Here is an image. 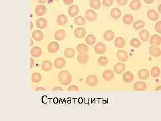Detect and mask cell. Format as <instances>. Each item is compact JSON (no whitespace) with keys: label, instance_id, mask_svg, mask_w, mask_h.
Segmentation results:
<instances>
[{"label":"cell","instance_id":"obj_1","mask_svg":"<svg viewBox=\"0 0 161 121\" xmlns=\"http://www.w3.org/2000/svg\"><path fill=\"white\" fill-rule=\"evenodd\" d=\"M58 79L62 85H67L72 82V75L68 71L62 70L59 73Z\"/></svg>","mask_w":161,"mask_h":121},{"label":"cell","instance_id":"obj_51","mask_svg":"<svg viewBox=\"0 0 161 121\" xmlns=\"http://www.w3.org/2000/svg\"><path fill=\"white\" fill-rule=\"evenodd\" d=\"M36 1L38 2V3H40V4H44V3L46 2V0H36Z\"/></svg>","mask_w":161,"mask_h":121},{"label":"cell","instance_id":"obj_38","mask_svg":"<svg viewBox=\"0 0 161 121\" xmlns=\"http://www.w3.org/2000/svg\"><path fill=\"white\" fill-rule=\"evenodd\" d=\"M97 62L100 66H106L109 63V60L106 57L102 56L99 57L97 59Z\"/></svg>","mask_w":161,"mask_h":121},{"label":"cell","instance_id":"obj_55","mask_svg":"<svg viewBox=\"0 0 161 121\" xmlns=\"http://www.w3.org/2000/svg\"><path fill=\"white\" fill-rule=\"evenodd\" d=\"M30 46H32L33 45V44H34V42H33V40H32V39H30Z\"/></svg>","mask_w":161,"mask_h":121},{"label":"cell","instance_id":"obj_5","mask_svg":"<svg viewBox=\"0 0 161 121\" xmlns=\"http://www.w3.org/2000/svg\"><path fill=\"white\" fill-rule=\"evenodd\" d=\"M87 33L86 29L84 28H77L74 31V35L77 39H82L84 38Z\"/></svg>","mask_w":161,"mask_h":121},{"label":"cell","instance_id":"obj_48","mask_svg":"<svg viewBox=\"0 0 161 121\" xmlns=\"http://www.w3.org/2000/svg\"><path fill=\"white\" fill-rule=\"evenodd\" d=\"M53 91H62L63 89L60 87H56V88H54L53 89Z\"/></svg>","mask_w":161,"mask_h":121},{"label":"cell","instance_id":"obj_6","mask_svg":"<svg viewBox=\"0 0 161 121\" xmlns=\"http://www.w3.org/2000/svg\"><path fill=\"white\" fill-rule=\"evenodd\" d=\"M66 37H67V33L63 29L58 30L54 33V39L56 40H59V41L64 40Z\"/></svg>","mask_w":161,"mask_h":121},{"label":"cell","instance_id":"obj_31","mask_svg":"<svg viewBox=\"0 0 161 121\" xmlns=\"http://www.w3.org/2000/svg\"><path fill=\"white\" fill-rule=\"evenodd\" d=\"M90 5L92 9L99 10L102 7V2L100 0H90Z\"/></svg>","mask_w":161,"mask_h":121},{"label":"cell","instance_id":"obj_15","mask_svg":"<svg viewBox=\"0 0 161 121\" xmlns=\"http://www.w3.org/2000/svg\"><path fill=\"white\" fill-rule=\"evenodd\" d=\"M114 70L117 74H122L126 70V65L123 63H117L114 65Z\"/></svg>","mask_w":161,"mask_h":121},{"label":"cell","instance_id":"obj_43","mask_svg":"<svg viewBox=\"0 0 161 121\" xmlns=\"http://www.w3.org/2000/svg\"><path fill=\"white\" fill-rule=\"evenodd\" d=\"M155 30L161 34V21H159L155 25Z\"/></svg>","mask_w":161,"mask_h":121},{"label":"cell","instance_id":"obj_44","mask_svg":"<svg viewBox=\"0 0 161 121\" xmlns=\"http://www.w3.org/2000/svg\"><path fill=\"white\" fill-rule=\"evenodd\" d=\"M117 4L121 6H124L128 4V0H117Z\"/></svg>","mask_w":161,"mask_h":121},{"label":"cell","instance_id":"obj_20","mask_svg":"<svg viewBox=\"0 0 161 121\" xmlns=\"http://www.w3.org/2000/svg\"><path fill=\"white\" fill-rule=\"evenodd\" d=\"M30 53L31 55L33 57H40L42 55V51L41 48L38 47H34L31 48Z\"/></svg>","mask_w":161,"mask_h":121},{"label":"cell","instance_id":"obj_41","mask_svg":"<svg viewBox=\"0 0 161 121\" xmlns=\"http://www.w3.org/2000/svg\"><path fill=\"white\" fill-rule=\"evenodd\" d=\"M130 45L134 48H138L141 45V42L138 39H133L131 40Z\"/></svg>","mask_w":161,"mask_h":121},{"label":"cell","instance_id":"obj_40","mask_svg":"<svg viewBox=\"0 0 161 121\" xmlns=\"http://www.w3.org/2000/svg\"><path fill=\"white\" fill-rule=\"evenodd\" d=\"M160 75V70L159 67H153L151 70V76L154 77H159Z\"/></svg>","mask_w":161,"mask_h":121},{"label":"cell","instance_id":"obj_24","mask_svg":"<svg viewBox=\"0 0 161 121\" xmlns=\"http://www.w3.org/2000/svg\"><path fill=\"white\" fill-rule=\"evenodd\" d=\"M139 37L142 42H146L150 37V33L147 30H143L140 32Z\"/></svg>","mask_w":161,"mask_h":121},{"label":"cell","instance_id":"obj_36","mask_svg":"<svg viewBox=\"0 0 161 121\" xmlns=\"http://www.w3.org/2000/svg\"><path fill=\"white\" fill-rule=\"evenodd\" d=\"M145 26V23L144 22V21H142V20H137V21H136L134 22V28L135 30H140L141 29H142V28L144 27Z\"/></svg>","mask_w":161,"mask_h":121},{"label":"cell","instance_id":"obj_46","mask_svg":"<svg viewBox=\"0 0 161 121\" xmlns=\"http://www.w3.org/2000/svg\"><path fill=\"white\" fill-rule=\"evenodd\" d=\"M74 0H63V3L66 5H71L73 3Z\"/></svg>","mask_w":161,"mask_h":121},{"label":"cell","instance_id":"obj_25","mask_svg":"<svg viewBox=\"0 0 161 121\" xmlns=\"http://www.w3.org/2000/svg\"><path fill=\"white\" fill-rule=\"evenodd\" d=\"M125 45H126L125 40L123 39L122 37H117V38L115 39L114 45L116 46L117 48H122L124 47Z\"/></svg>","mask_w":161,"mask_h":121},{"label":"cell","instance_id":"obj_47","mask_svg":"<svg viewBox=\"0 0 161 121\" xmlns=\"http://www.w3.org/2000/svg\"><path fill=\"white\" fill-rule=\"evenodd\" d=\"M30 69H32L34 67V60L33 59V58H30Z\"/></svg>","mask_w":161,"mask_h":121},{"label":"cell","instance_id":"obj_17","mask_svg":"<svg viewBox=\"0 0 161 121\" xmlns=\"http://www.w3.org/2000/svg\"><path fill=\"white\" fill-rule=\"evenodd\" d=\"M147 16L149 20H152V21H155L157 20L159 18V15L157 11L154 10H149L147 11Z\"/></svg>","mask_w":161,"mask_h":121},{"label":"cell","instance_id":"obj_23","mask_svg":"<svg viewBox=\"0 0 161 121\" xmlns=\"http://www.w3.org/2000/svg\"><path fill=\"white\" fill-rule=\"evenodd\" d=\"M141 2L140 0H132L130 4V9L134 11L139 10L141 8Z\"/></svg>","mask_w":161,"mask_h":121},{"label":"cell","instance_id":"obj_4","mask_svg":"<svg viewBox=\"0 0 161 121\" xmlns=\"http://www.w3.org/2000/svg\"><path fill=\"white\" fill-rule=\"evenodd\" d=\"M95 53L98 54H104L106 51V46L102 42H98L94 47Z\"/></svg>","mask_w":161,"mask_h":121},{"label":"cell","instance_id":"obj_56","mask_svg":"<svg viewBox=\"0 0 161 121\" xmlns=\"http://www.w3.org/2000/svg\"><path fill=\"white\" fill-rule=\"evenodd\" d=\"M54 1H56V2H58V1H60V0H54Z\"/></svg>","mask_w":161,"mask_h":121},{"label":"cell","instance_id":"obj_27","mask_svg":"<svg viewBox=\"0 0 161 121\" xmlns=\"http://www.w3.org/2000/svg\"><path fill=\"white\" fill-rule=\"evenodd\" d=\"M150 76V73L147 70L142 69L138 71V77L141 79H146Z\"/></svg>","mask_w":161,"mask_h":121},{"label":"cell","instance_id":"obj_33","mask_svg":"<svg viewBox=\"0 0 161 121\" xmlns=\"http://www.w3.org/2000/svg\"><path fill=\"white\" fill-rule=\"evenodd\" d=\"M77 51L79 53H87L89 51V47L85 44H79L77 45Z\"/></svg>","mask_w":161,"mask_h":121},{"label":"cell","instance_id":"obj_13","mask_svg":"<svg viewBox=\"0 0 161 121\" xmlns=\"http://www.w3.org/2000/svg\"><path fill=\"white\" fill-rule=\"evenodd\" d=\"M117 58L120 61L126 62L128 59V54L125 51L120 50L117 52Z\"/></svg>","mask_w":161,"mask_h":121},{"label":"cell","instance_id":"obj_26","mask_svg":"<svg viewBox=\"0 0 161 121\" xmlns=\"http://www.w3.org/2000/svg\"><path fill=\"white\" fill-rule=\"evenodd\" d=\"M115 34L113 31L111 30H107L105 32L104 34H103V39H104L106 41H111L114 39Z\"/></svg>","mask_w":161,"mask_h":121},{"label":"cell","instance_id":"obj_49","mask_svg":"<svg viewBox=\"0 0 161 121\" xmlns=\"http://www.w3.org/2000/svg\"><path fill=\"white\" fill-rule=\"evenodd\" d=\"M144 2L146 4H152V3H153L154 0H143Z\"/></svg>","mask_w":161,"mask_h":121},{"label":"cell","instance_id":"obj_42","mask_svg":"<svg viewBox=\"0 0 161 121\" xmlns=\"http://www.w3.org/2000/svg\"><path fill=\"white\" fill-rule=\"evenodd\" d=\"M113 4L114 0H103V5L105 7H110Z\"/></svg>","mask_w":161,"mask_h":121},{"label":"cell","instance_id":"obj_28","mask_svg":"<svg viewBox=\"0 0 161 121\" xmlns=\"http://www.w3.org/2000/svg\"><path fill=\"white\" fill-rule=\"evenodd\" d=\"M149 53H150L152 56L158 57L160 56L161 50L159 47H154L153 46H152V47L149 48Z\"/></svg>","mask_w":161,"mask_h":121},{"label":"cell","instance_id":"obj_19","mask_svg":"<svg viewBox=\"0 0 161 121\" xmlns=\"http://www.w3.org/2000/svg\"><path fill=\"white\" fill-rule=\"evenodd\" d=\"M146 89V85L143 82H137L134 85V90L136 91H144Z\"/></svg>","mask_w":161,"mask_h":121},{"label":"cell","instance_id":"obj_18","mask_svg":"<svg viewBox=\"0 0 161 121\" xmlns=\"http://www.w3.org/2000/svg\"><path fill=\"white\" fill-rule=\"evenodd\" d=\"M56 22L59 26H64L68 22V17L65 14H60L57 17Z\"/></svg>","mask_w":161,"mask_h":121},{"label":"cell","instance_id":"obj_52","mask_svg":"<svg viewBox=\"0 0 161 121\" xmlns=\"http://www.w3.org/2000/svg\"><path fill=\"white\" fill-rule=\"evenodd\" d=\"M155 91H161V85L158 86V87L155 88Z\"/></svg>","mask_w":161,"mask_h":121},{"label":"cell","instance_id":"obj_22","mask_svg":"<svg viewBox=\"0 0 161 121\" xmlns=\"http://www.w3.org/2000/svg\"><path fill=\"white\" fill-rule=\"evenodd\" d=\"M122 79L123 82L126 83H131L134 80V75L131 72L127 71L123 74Z\"/></svg>","mask_w":161,"mask_h":121},{"label":"cell","instance_id":"obj_21","mask_svg":"<svg viewBox=\"0 0 161 121\" xmlns=\"http://www.w3.org/2000/svg\"><path fill=\"white\" fill-rule=\"evenodd\" d=\"M32 39H34L36 41H40V40H43L44 39V34L42 31L40 30H35L32 33Z\"/></svg>","mask_w":161,"mask_h":121},{"label":"cell","instance_id":"obj_8","mask_svg":"<svg viewBox=\"0 0 161 121\" xmlns=\"http://www.w3.org/2000/svg\"><path fill=\"white\" fill-rule=\"evenodd\" d=\"M90 60V57H89L87 53H79L77 55V60L81 65H85L86 63Z\"/></svg>","mask_w":161,"mask_h":121},{"label":"cell","instance_id":"obj_54","mask_svg":"<svg viewBox=\"0 0 161 121\" xmlns=\"http://www.w3.org/2000/svg\"><path fill=\"white\" fill-rule=\"evenodd\" d=\"M33 28V24H32V22H30V30L32 29Z\"/></svg>","mask_w":161,"mask_h":121},{"label":"cell","instance_id":"obj_2","mask_svg":"<svg viewBox=\"0 0 161 121\" xmlns=\"http://www.w3.org/2000/svg\"><path fill=\"white\" fill-rule=\"evenodd\" d=\"M86 83L90 87H94L98 84V77L95 75L91 74L86 78Z\"/></svg>","mask_w":161,"mask_h":121},{"label":"cell","instance_id":"obj_7","mask_svg":"<svg viewBox=\"0 0 161 121\" xmlns=\"http://www.w3.org/2000/svg\"><path fill=\"white\" fill-rule=\"evenodd\" d=\"M79 8L77 5H72L68 8V14L72 18L75 17L79 13Z\"/></svg>","mask_w":161,"mask_h":121},{"label":"cell","instance_id":"obj_37","mask_svg":"<svg viewBox=\"0 0 161 121\" xmlns=\"http://www.w3.org/2000/svg\"><path fill=\"white\" fill-rule=\"evenodd\" d=\"M74 24L78 25V26H83L85 25L86 20L84 17L83 16H77L75 18V19L74 20Z\"/></svg>","mask_w":161,"mask_h":121},{"label":"cell","instance_id":"obj_32","mask_svg":"<svg viewBox=\"0 0 161 121\" xmlns=\"http://www.w3.org/2000/svg\"><path fill=\"white\" fill-rule=\"evenodd\" d=\"M111 18H113L114 19H118L120 18L121 15H122V11L118 8H114L111 10Z\"/></svg>","mask_w":161,"mask_h":121},{"label":"cell","instance_id":"obj_14","mask_svg":"<svg viewBox=\"0 0 161 121\" xmlns=\"http://www.w3.org/2000/svg\"><path fill=\"white\" fill-rule=\"evenodd\" d=\"M150 44L151 46H159L161 44V37L158 34H154L150 37Z\"/></svg>","mask_w":161,"mask_h":121},{"label":"cell","instance_id":"obj_34","mask_svg":"<svg viewBox=\"0 0 161 121\" xmlns=\"http://www.w3.org/2000/svg\"><path fill=\"white\" fill-rule=\"evenodd\" d=\"M52 67H53V63L48 60H44L42 64V70H44L45 71H49L52 69Z\"/></svg>","mask_w":161,"mask_h":121},{"label":"cell","instance_id":"obj_45","mask_svg":"<svg viewBox=\"0 0 161 121\" xmlns=\"http://www.w3.org/2000/svg\"><path fill=\"white\" fill-rule=\"evenodd\" d=\"M68 91H79V88L77 85H73L68 88Z\"/></svg>","mask_w":161,"mask_h":121},{"label":"cell","instance_id":"obj_12","mask_svg":"<svg viewBox=\"0 0 161 121\" xmlns=\"http://www.w3.org/2000/svg\"><path fill=\"white\" fill-rule=\"evenodd\" d=\"M35 12L37 16H42L47 13V8L42 4L38 5V6L36 8Z\"/></svg>","mask_w":161,"mask_h":121},{"label":"cell","instance_id":"obj_35","mask_svg":"<svg viewBox=\"0 0 161 121\" xmlns=\"http://www.w3.org/2000/svg\"><path fill=\"white\" fill-rule=\"evenodd\" d=\"M123 22L127 25L131 24L134 22V17L130 14H126L123 17Z\"/></svg>","mask_w":161,"mask_h":121},{"label":"cell","instance_id":"obj_29","mask_svg":"<svg viewBox=\"0 0 161 121\" xmlns=\"http://www.w3.org/2000/svg\"><path fill=\"white\" fill-rule=\"evenodd\" d=\"M97 41L96 36L93 34H88L85 38V42L89 45H93Z\"/></svg>","mask_w":161,"mask_h":121},{"label":"cell","instance_id":"obj_9","mask_svg":"<svg viewBox=\"0 0 161 121\" xmlns=\"http://www.w3.org/2000/svg\"><path fill=\"white\" fill-rule=\"evenodd\" d=\"M60 46L57 42H50L48 46V51L49 53H55L59 50Z\"/></svg>","mask_w":161,"mask_h":121},{"label":"cell","instance_id":"obj_30","mask_svg":"<svg viewBox=\"0 0 161 121\" xmlns=\"http://www.w3.org/2000/svg\"><path fill=\"white\" fill-rule=\"evenodd\" d=\"M64 54L65 57H67V58L71 59L74 57V54H75V51L73 48H67L65 50Z\"/></svg>","mask_w":161,"mask_h":121},{"label":"cell","instance_id":"obj_3","mask_svg":"<svg viewBox=\"0 0 161 121\" xmlns=\"http://www.w3.org/2000/svg\"><path fill=\"white\" fill-rule=\"evenodd\" d=\"M97 14L93 10H87L85 11V18L90 22H95L97 20Z\"/></svg>","mask_w":161,"mask_h":121},{"label":"cell","instance_id":"obj_10","mask_svg":"<svg viewBox=\"0 0 161 121\" xmlns=\"http://www.w3.org/2000/svg\"><path fill=\"white\" fill-rule=\"evenodd\" d=\"M66 65V60L62 57H58L54 61V66L56 69H62Z\"/></svg>","mask_w":161,"mask_h":121},{"label":"cell","instance_id":"obj_11","mask_svg":"<svg viewBox=\"0 0 161 121\" xmlns=\"http://www.w3.org/2000/svg\"><path fill=\"white\" fill-rule=\"evenodd\" d=\"M115 75L111 70H105L103 73V78L106 82H111L114 79Z\"/></svg>","mask_w":161,"mask_h":121},{"label":"cell","instance_id":"obj_53","mask_svg":"<svg viewBox=\"0 0 161 121\" xmlns=\"http://www.w3.org/2000/svg\"><path fill=\"white\" fill-rule=\"evenodd\" d=\"M158 11H159V12L161 14V4H160L159 6H158Z\"/></svg>","mask_w":161,"mask_h":121},{"label":"cell","instance_id":"obj_16","mask_svg":"<svg viewBox=\"0 0 161 121\" xmlns=\"http://www.w3.org/2000/svg\"><path fill=\"white\" fill-rule=\"evenodd\" d=\"M36 26L40 29H44L48 26L47 20L44 18H39L36 22Z\"/></svg>","mask_w":161,"mask_h":121},{"label":"cell","instance_id":"obj_39","mask_svg":"<svg viewBox=\"0 0 161 121\" xmlns=\"http://www.w3.org/2000/svg\"><path fill=\"white\" fill-rule=\"evenodd\" d=\"M32 81L34 83H38L41 81L42 79V76L39 73H37V72H35L32 74V76L31 77Z\"/></svg>","mask_w":161,"mask_h":121},{"label":"cell","instance_id":"obj_50","mask_svg":"<svg viewBox=\"0 0 161 121\" xmlns=\"http://www.w3.org/2000/svg\"><path fill=\"white\" fill-rule=\"evenodd\" d=\"M36 91H45L46 90H45V88H36Z\"/></svg>","mask_w":161,"mask_h":121}]
</instances>
